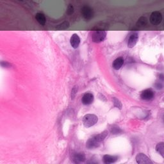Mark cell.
<instances>
[{"instance_id":"cell-1","label":"cell","mask_w":164,"mask_h":164,"mask_svg":"<svg viewBox=\"0 0 164 164\" xmlns=\"http://www.w3.org/2000/svg\"><path fill=\"white\" fill-rule=\"evenodd\" d=\"M106 36V32L105 30H97L92 33V40L95 43H100L105 39Z\"/></svg>"},{"instance_id":"cell-2","label":"cell","mask_w":164,"mask_h":164,"mask_svg":"<svg viewBox=\"0 0 164 164\" xmlns=\"http://www.w3.org/2000/svg\"><path fill=\"white\" fill-rule=\"evenodd\" d=\"M98 121V118L94 114H87L83 118L84 125L86 128H91L95 125Z\"/></svg>"},{"instance_id":"cell-3","label":"cell","mask_w":164,"mask_h":164,"mask_svg":"<svg viewBox=\"0 0 164 164\" xmlns=\"http://www.w3.org/2000/svg\"><path fill=\"white\" fill-rule=\"evenodd\" d=\"M81 12L82 16H83L84 18L87 21L91 20L94 17L93 9L89 6L85 5L82 7L81 9Z\"/></svg>"},{"instance_id":"cell-4","label":"cell","mask_w":164,"mask_h":164,"mask_svg":"<svg viewBox=\"0 0 164 164\" xmlns=\"http://www.w3.org/2000/svg\"><path fill=\"white\" fill-rule=\"evenodd\" d=\"M162 15L158 11H154L152 12L150 15V21L153 24V25L157 26L160 24L162 21Z\"/></svg>"},{"instance_id":"cell-5","label":"cell","mask_w":164,"mask_h":164,"mask_svg":"<svg viewBox=\"0 0 164 164\" xmlns=\"http://www.w3.org/2000/svg\"><path fill=\"white\" fill-rule=\"evenodd\" d=\"M136 162L138 164H152L153 162L149 157L144 153H139L136 157Z\"/></svg>"},{"instance_id":"cell-6","label":"cell","mask_w":164,"mask_h":164,"mask_svg":"<svg viewBox=\"0 0 164 164\" xmlns=\"http://www.w3.org/2000/svg\"><path fill=\"white\" fill-rule=\"evenodd\" d=\"M138 40V34L137 32H134L131 34L128 40V47L129 48H133L135 46Z\"/></svg>"},{"instance_id":"cell-7","label":"cell","mask_w":164,"mask_h":164,"mask_svg":"<svg viewBox=\"0 0 164 164\" xmlns=\"http://www.w3.org/2000/svg\"><path fill=\"white\" fill-rule=\"evenodd\" d=\"M94 96L91 93H85L84 96L82 97L81 101L82 103L85 105H91L94 101Z\"/></svg>"},{"instance_id":"cell-8","label":"cell","mask_w":164,"mask_h":164,"mask_svg":"<svg viewBox=\"0 0 164 164\" xmlns=\"http://www.w3.org/2000/svg\"><path fill=\"white\" fill-rule=\"evenodd\" d=\"M100 142H99L96 140V138L94 137H92L88 139V141L87 142L86 146L88 149L92 150V149H95L99 147L100 145Z\"/></svg>"},{"instance_id":"cell-9","label":"cell","mask_w":164,"mask_h":164,"mask_svg":"<svg viewBox=\"0 0 164 164\" xmlns=\"http://www.w3.org/2000/svg\"><path fill=\"white\" fill-rule=\"evenodd\" d=\"M154 97V92L151 89H146L142 92L141 97L144 100H150Z\"/></svg>"},{"instance_id":"cell-10","label":"cell","mask_w":164,"mask_h":164,"mask_svg":"<svg viewBox=\"0 0 164 164\" xmlns=\"http://www.w3.org/2000/svg\"><path fill=\"white\" fill-rule=\"evenodd\" d=\"M70 43L71 46L74 49H76L78 47L80 44V38L78 36V34H74L70 39Z\"/></svg>"},{"instance_id":"cell-11","label":"cell","mask_w":164,"mask_h":164,"mask_svg":"<svg viewBox=\"0 0 164 164\" xmlns=\"http://www.w3.org/2000/svg\"><path fill=\"white\" fill-rule=\"evenodd\" d=\"M72 160L76 163L84 162L85 160V155L84 153H76L73 155Z\"/></svg>"},{"instance_id":"cell-12","label":"cell","mask_w":164,"mask_h":164,"mask_svg":"<svg viewBox=\"0 0 164 164\" xmlns=\"http://www.w3.org/2000/svg\"><path fill=\"white\" fill-rule=\"evenodd\" d=\"M118 160L117 156H112L109 154H105L103 157V162L105 163L109 164L115 163Z\"/></svg>"},{"instance_id":"cell-13","label":"cell","mask_w":164,"mask_h":164,"mask_svg":"<svg viewBox=\"0 0 164 164\" xmlns=\"http://www.w3.org/2000/svg\"><path fill=\"white\" fill-rule=\"evenodd\" d=\"M123 64H124V59L121 58V57H119V58L116 59L113 62L112 67L114 69L119 70L122 66Z\"/></svg>"},{"instance_id":"cell-14","label":"cell","mask_w":164,"mask_h":164,"mask_svg":"<svg viewBox=\"0 0 164 164\" xmlns=\"http://www.w3.org/2000/svg\"><path fill=\"white\" fill-rule=\"evenodd\" d=\"M35 19L42 26H44L46 23V19L43 13H37L35 15Z\"/></svg>"},{"instance_id":"cell-15","label":"cell","mask_w":164,"mask_h":164,"mask_svg":"<svg viewBox=\"0 0 164 164\" xmlns=\"http://www.w3.org/2000/svg\"><path fill=\"white\" fill-rule=\"evenodd\" d=\"M108 134H109L108 131L105 130V131H104L103 132H102L101 133H100L99 135H97L94 136V137L96 138V140L97 141H98L99 142H102V141H103L105 140V138L107 137Z\"/></svg>"},{"instance_id":"cell-16","label":"cell","mask_w":164,"mask_h":164,"mask_svg":"<svg viewBox=\"0 0 164 164\" xmlns=\"http://www.w3.org/2000/svg\"><path fill=\"white\" fill-rule=\"evenodd\" d=\"M147 24V19L146 17H142L140 18L137 22V26L138 27H144Z\"/></svg>"},{"instance_id":"cell-17","label":"cell","mask_w":164,"mask_h":164,"mask_svg":"<svg viewBox=\"0 0 164 164\" xmlns=\"http://www.w3.org/2000/svg\"><path fill=\"white\" fill-rule=\"evenodd\" d=\"M156 151H157L162 157H164V143L160 142L156 146Z\"/></svg>"},{"instance_id":"cell-18","label":"cell","mask_w":164,"mask_h":164,"mask_svg":"<svg viewBox=\"0 0 164 164\" xmlns=\"http://www.w3.org/2000/svg\"><path fill=\"white\" fill-rule=\"evenodd\" d=\"M69 27V23L68 21H65L61 24H60L59 25L57 26L56 30H65Z\"/></svg>"},{"instance_id":"cell-19","label":"cell","mask_w":164,"mask_h":164,"mask_svg":"<svg viewBox=\"0 0 164 164\" xmlns=\"http://www.w3.org/2000/svg\"><path fill=\"white\" fill-rule=\"evenodd\" d=\"M0 67L2 68L9 69L12 67V64L9 62L4 61V60H0Z\"/></svg>"},{"instance_id":"cell-20","label":"cell","mask_w":164,"mask_h":164,"mask_svg":"<svg viewBox=\"0 0 164 164\" xmlns=\"http://www.w3.org/2000/svg\"><path fill=\"white\" fill-rule=\"evenodd\" d=\"M112 100H113V102L114 106H116V107H117V109L121 110L122 109V105L121 102L116 97H113Z\"/></svg>"},{"instance_id":"cell-21","label":"cell","mask_w":164,"mask_h":164,"mask_svg":"<svg viewBox=\"0 0 164 164\" xmlns=\"http://www.w3.org/2000/svg\"><path fill=\"white\" fill-rule=\"evenodd\" d=\"M110 132H111V133H112V134H113V135H117V134H119V133H121V132H122V131H121V129L119 127L113 126L110 129Z\"/></svg>"},{"instance_id":"cell-22","label":"cell","mask_w":164,"mask_h":164,"mask_svg":"<svg viewBox=\"0 0 164 164\" xmlns=\"http://www.w3.org/2000/svg\"><path fill=\"white\" fill-rule=\"evenodd\" d=\"M77 92H78V86L75 85L72 88V91H71V99L72 100L75 99V97L77 94Z\"/></svg>"},{"instance_id":"cell-23","label":"cell","mask_w":164,"mask_h":164,"mask_svg":"<svg viewBox=\"0 0 164 164\" xmlns=\"http://www.w3.org/2000/svg\"><path fill=\"white\" fill-rule=\"evenodd\" d=\"M66 13L69 15H72L74 13V7H73V6L72 5H69L68 6Z\"/></svg>"},{"instance_id":"cell-24","label":"cell","mask_w":164,"mask_h":164,"mask_svg":"<svg viewBox=\"0 0 164 164\" xmlns=\"http://www.w3.org/2000/svg\"><path fill=\"white\" fill-rule=\"evenodd\" d=\"M160 88H162V84H160ZM158 87H159V85H158V86H157V88H158Z\"/></svg>"}]
</instances>
